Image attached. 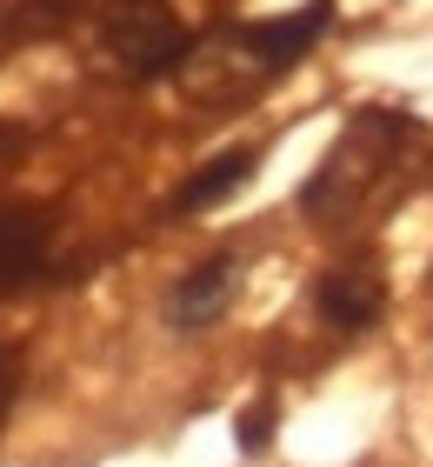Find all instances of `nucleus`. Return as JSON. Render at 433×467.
<instances>
[{
  "label": "nucleus",
  "mask_w": 433,
  "mask_h": 467,
  "mask_svg": "<svg viewBox=\"0 0 433 467\" xmlns=\"http://www.w3.org/2000/svg\"><path fill=\"white\" fill-rule=\"evenodd\" d=\"M187 27H173V20L160 7H134L127 20H114V54H120V67L127 74H140V80H154L167 67H180L187 60Z\"/></svg>",
  "instance_id": "f257e3e1"
},
{
  "label": "nucleus",
  "mask_w": 433,
  "mask_h": 467,
  "mask_svg": "<svg viewBox=\"0 0 433 467\" xmlns=\"http://www.w3.org/2000/svg\"><path fill=\"white\" fill-rule=\"evenodd\" d=\"M47 247H54V221L40 207H0V294L40 281Z\"/></svg>",
  "instance_id": "f03ea898"
},
{
  "label": "nucleus",
  "mask_w": 433,
  "mask_h": 467,
  "mask_svg": "<svg viewBox=\"0 0 433 467\" xmlns=\"http://www.w3.org/2000/svg\"><path fill=\"white\" fill-rule=\"evenodd\" d=\"M233 274H241V267H233V254H221V261H201V267H193L180 287L167 294V321L180 327V334L207 327L213 314L227 307V294H233Z\"/></svg>",
  "instance_id": "7ed1b4c3"
},
{
  "label": "nucleus",
  "mask_w": 433,
  "mask_h": 467,
  "mask_svg": "<svg viewBox=\"0 0 433 467\" xmlns=\"http://www.w3.org/2000/svg\"><path fill=\"white\" fill-rule=\"evenodd\" d=\"M320 34H327V0H307V7L287 14V20H260V27H247V47L267 60V67H294Z\"/></svg>",
  "instance_id": "20e7f679"
},
{
  "label": "nucleus",
  "mask_w": 433,
  "mask_h": 467,
  "mask_svg": "<svg viewBox=\"0 0 433 467\" xmlns=\"http://www.w3.org/2000/svg\"><path fill=\"white\" fill-rule=\"evenodd\" d=\"M380 281L366 267H334L327 281H320V314H327L334 327H374L380 321Z\"/></svg>",
  "instance_id": "39448f33"
},
{
  "label": "nucleus",
  "mask_w": 433,
  "mask_h": 467,
  "mask_svg": "<svg viewBox=\"0 0 433 467\" xmlns=\"http://www.w3.org/2000/svg\"><path fill=\"white\" fill-rule=\"evenodd\" d=\"M253 174V147H227V154H213L201 174H193L180 194H173V214H201V207H213V201H227L233 187H241Z\"/></svg>",
  "instance_id": "423d86ee"
},
{
  "label": "nucleus",
  "mask_w": 433,
  "mask_h": 467,
  "mask_svg": "<svg viewBox=\"0 0 433 467\" xmlns=\"http://www.w3.org/2000/svg\"><path fill=\"white\" fill-rule=\"evenodd\" d=\"M267 428H273V408H267V400H253V408L241 414V448L260 454V448H267Z\"/></svg>",
  "instance_id": "0eeeda50"
},
{
  "label": "nucleus",
  "mask_w": 433,
  "mask_h": 467,
  "mask_svg": "<svg viewBox=\"0 0 433 467\" xmlns=\"http://www.w3.org/2000/svg\"><path fill=\"white\" fill-rule=\"evenodd\" d=\"M14 388H20V368H14V354L0 348V420H7V408H14Z\"/></svg>",
  "instance_id": "6e6552de"
},
{
  "label": "nucleus",
  "mask_w": 433,
  "mask_h": 467,
  "mask_svg": "<svg viewBox=\"0 0 433 467\" xmlns=\"http://www.w3.org/2000/svg\"><path fill=\"white\" fill-rule=\"evenodd\" d=\"M20 147V127H0V154H14Z\"/></svg>",
  "instance_id": "1a4fd4ad"
}]
</instances>
